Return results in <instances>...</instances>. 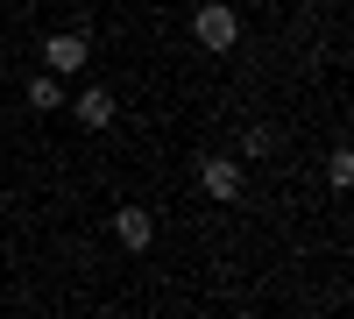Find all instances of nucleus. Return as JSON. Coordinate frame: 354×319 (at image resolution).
Listing matches in <instances>:
<instances>
[{
  "label": "nucleus",
  "mask_w": 354,
  "mask_h": 319,
  "mask_svg": "<svg viewBox=\"0 0 354 319\" xmlns=\"http://www.w3.org/2000/svg\"><path fill=\"white\" fill-rule=\"evenodd\" d=\"M192 36H198V50L227 57L234 43H241V15H234L227 0H205V8H192Z\"/></svg>",
  "instance_id": "1"
},
{
  "label": "nucleus",
  "mask_w": 354,
  "mask_h": 319,
  "mask_svg": "<svg viewBox=\"0 0 354 319\" xmlns=\"http://www.w3.org/2000/svg\"><path fill=\"white\" fill-rule=\"evenodd\" d=\"M43 64L57 78H78L85 64H93V36H85V28H57V36H43Z\"/></svg>",
  "instance_id": "2"
},
{
  "label": "nucleus",
  "mask_w": 354,
  "mask_h": 319,
  "mask_svg": "<svg viewBox=\"0 0 354 319\" xmlns=\"http://www.w3.org/2000/svg\"><path fill=\"white\" fill-rule=\"evenodd\" d=\"M241 185H248V170L234 163V156H198V192H205V199L234 206V199H241Z\"/></svg>",
  "instance_id": "3"
},
{
  "label": "nucleus",
  "mask_w": 354,
  "mask_h": 319,
  "mask_svg": "<svg viewBox=\"0 0 354 319\" xmlns=\"http://www.w3.org/2000/svg\"><path fill=\"white\" fill-rule=\"evenodd\" d=\"M64 107L78 113V128H113V113H121V100H113L106 85H78V93H71Z\"/></svg>",
  "instance_id": "4"
},
{
  "label": "nucleus",
  "mask_w": 354,
  "mask_h": 319,
  "mask_svg": "<svg viewBox=\"0 0 354 319\" xmlns=\"http://www.w3.org/2000/svg\"><path fill=\"white\" fill-rule=\"evenodd\" d=\"M113 235H121V248H149L156 241V213H142V206H121V213H113Z\"/></svg>",
  "instance_id": "5"
},
{
  "label": "nucleus",
  "mask_w": 354,
  "mask_h": 319,
  "mask_svg": "<svg viewBox=\"0 0 354 319\" xmlns=\"http://www.w3.org/2000/svg\"><path fill=\"white\" fill-rule=\"evenodd\" d=\"M28 107H36V113H57V107H64V85H57V71L28 78Z\"/></svg>",
  "instance_id": "6"
},
{
  "label": "nucleus",
  "mask_w": 354,
  "mask_h": 319,
  "mask_svg": "<svg viewBox=\"0 0 354 319\" xmlns=\"http://www.w3.org/2000/svg\"><path fill=\"white\" fill-rule=\"evenodd\" d=\"M326 178H333V185H340V192H347V185H354V149H347V142H340V149H333V156H326Z\"/></svg>",
  "instance_id": "7"
},
{
  "label": "nucleus",
  "mask_w": 354,
  "mask_h": 319,
  "mask_svg": "<svg viewBox=\"0 0 354 319\" xmlns=\"http://www.w3.org/2000/svg\"><path fill=\"white\" fill-rule=\"evenodd\" d=\"M241 156H277V128H248L241 135Z\"/></svg>",
  "instance_id": "8"
},
{
  "label": "nucleus",
  "mask_w": 354,
  "mask_h": 319,
  "mask_svg": "<svg viewBox=\"0 0 354 319\" xmlns=\"http://www.w3.org/2000/svg\"><path fill=\"white\" fill-rule=\"evenodd\" d=\"M85 8H93V0H85Z\"/></svg>",
  "instance_id": "9"
}]
</instances>
